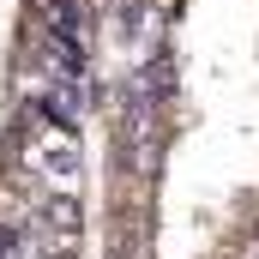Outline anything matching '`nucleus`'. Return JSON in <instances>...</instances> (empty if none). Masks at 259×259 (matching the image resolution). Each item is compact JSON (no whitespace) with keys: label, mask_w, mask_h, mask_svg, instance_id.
<instances>
[{"label":"nucleus","mask_w":259,"mask_h":259,"mask_svg":"<svg viewBox=\"0 0 259 259\" xmlns=\"http://www.w3.org/2000/svg\"><path fill=\"white\" fill-rule=\"evenodd\" d=\"M30 223L49 235H84V199L78 193H36L30 199Z\"/></svg>","instance_id":"f257e3e1"}]
</instances>
